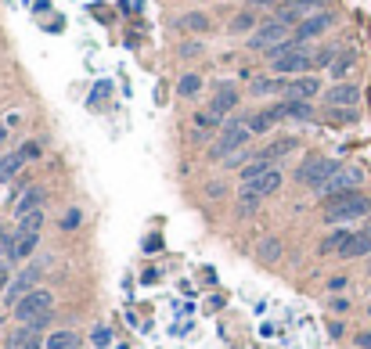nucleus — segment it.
<instances>
[{
  "label": "nucleus",
  "instance_id": "nucleus-36",
  "mask_svg": "<svg viewBox=\"0 0 371 349\" xmlns=\"http://www.w3.org/2000/svg\"><path fill=\"white\" fill-rule=\"evenodd\" d=\"M8 263H11V259H0V296H4V284H8V277H11V274H8Z\"/></svg>",
  "mask_w": 371,
  "mask_h": 349
},
{
  "label": "nucleus",
  "instance_id": "nucleus-35",
  "mask_svg": "<svg viewBox=\"0 0 371 349\" xmlns=\"http://www.w3.org/2000/svg\"><path fill=\"white\" fill-rule=\"evenodd\" d=\"M18 151H22V155H26V162H29V159H36V155H40V144H36V141H29V144H22Z\"/></svg>",
  "mask_w": 371,
  "mask_h": 349
},
{
  "label": "nucleus",
  "instance_id": "nucleus-1",
  "mask_svg": "<svg viewBox=\"0 0 371 349\" xmlns=\"http://www.w3.org/2000/svg\"><path fill=\"white\" fill-rule=\"evenodd\" d=\"M371 213V198L364 191H346L335 198H325V220L328 223H346V220H360Z\"/></svg>",
  "mask_w": 371,
  "mask_h": 349
},
{
  "label": "nucleus",
  "instance_id": "nucleus-33",
  "mask_svg": "<svg viewBox=\"0 0 371 349\" xmlns=\"http://www.w3.org/2000/svg\"><path fill=\"white\" fill-rule=\"evenodd\" d=\"M332 119L335 123H357V112L353 108H332Z\"/></svg>",
  "mask_w": 371,
  "mask_h": 349
},
{
  "label": "nucleus",
  "instance_id": "nucleus-7",
  "mask_svg": "<svg viewBox=\"0 0 371 349\" xmlns=\"http://www.w3.org/2000/svg\"><path fill=\"white\" fill-rule=\"evenodd\" d=\"M36 281H40V270H36V267H26V270H22V274H18V277L8 284V292H4V303L15 310V303H18V299H26V296L33 292V288H36Z\"/></svg>",
  "mask_w": 371,
  "mask_h": 349
},
{
  "label": "nucleus",
  "instance_id": "nucleus-43",
  "mask_svg": "<svg viewBox=\"0 0 371 349\" xmlns=\"http://www.w3.org/2000/svg\"><path fill=\"white\" fill-rule=\"evenodd\" d=\"M367 313H371V310H367Z\"/></svg>",
  "mask_w": 371,
  "mask_h": 349
},
{
  "label": "nucleus",
  "instance_id": "nucleus-27",
  "mask_svg": "<svg viewBox=\"0 0 371 349\" xmlns=\"http://www.w3.org/2000/svg\"><path fill=\"white\" fill-rule=\"evenodd\" d=\"M40 227H43V213H29V216H22V223L15 230L18 235H40Z\"/></svg>",
  "mask_w": 371,
  "mask_h": 349
},
{
  "label": "nucleus",
  "instance_id": "nucleus-6",
  "mask_svg": "<svg viewBox=\"0 0 371 349\" xmlns=\"http://www.w3.org/2000/svg\"><path fill=\"white\" fill-rule=\"evenodd\" d=\"M285 22H278V18H271V22H263L259 29H252V36H249V47L252 50H271L274 43H281V40H289L285 36Z\"/></svg>",
  "mask_w": 371,
  "mask_h": 349
},
{
  "label": "nucleus",
  "instance_id": "nucleus-3",
  "mask_svg": "<svg viewBox=\"0 0 371 349\" xmlns=\"http://www.w3.org/2000/svg\"><path fill=\"white\" fill-rule=\"evenodd\" d=\"M252 137V130L245 127V123H238V119H227L224 123V130H220V141L209 148V155L213 159H231L235 151H242L245 148V141Z\"/></svg>",
  "mask_w": 371,
  "mask_h": 349
},
{
  "label": "nucleus",
  "instance_id": "nucleus-15",
  "mask_svg": "<svg viewBox=\"0 0 371 349\" xmlns=\"http://www.w3.org/2000/svg\"><path fill=\"white\" fill-rule=\"evenodd\" d=\"M350 238H353V230H332V235L328 238H321V245H317V249H321V256H343V249L350 245Z\"/></svg>",
  "mask_w": 371,
  "mask_h": 349
},
{
  "label": "nucleus",
  "instance_id": "nucleus-24",
  "mask_svg": "<svg viewBox=\"0 0 371 349\" xmlns=\"http://www.w3.org/2000/svg\"><path fill=\"white\" fill-rule=\"evenodd\" d=\"M289 80H278V76H263L252 83V94H285Z\"/></svg>",
  "mask_w": 371,
  "mask_h": 349
},
{
  "label": "nucleus",
  "instance_id": "nucleus-37",
  "mask_svg": "<svg viewBox=\"0 0 371 349\" xmlns=\"http://www.w3.org/2000/svg\"><path fill=\"white\" fill-rule=\"evenodd\" d=\"M346 284H350L346 277H332V281H328V292H343V288H346Z\"/></svg>",
  "mask_w": 371,
  "mask_h": 349
},
{
  "label": "nucleus",
  "instance_id": "nucleus-5",
  "mask_svg": "<svg viewBox=\"0 0 371 349\" xmlns=\"http://www.w3.org/2000/svg\"><path fill=\"white\" fill-rule=\"evenodd\" d=\"M271 69H274L278 76H306V69H313V54H310L306 47H299V50L278 58V62H271Z\"/></svg>",
  "mask_w": 371,
  "mask_h": 349
},
{
  "label": "nucleus",
  "instance_id": "nucleus-10",
  "mask_svg": "<svg viewBox=\"0 0 371 349\" xmlns=\"http://www.w3.org/2000/svg\"><path fill=\"white\" fill-rule=\"evenodd\" d=\"M357 97H360V90L353 83H335L332 90H325V104L328 108H353Z\"/></svg>",
  "mask_w": 371,
  "mask_h": 349
},
{
  "label": "nucleus",
  "instance_id": "nucleus-2",
  "mask_svg": "<svg viewBox=\"0 0 371 349\" xmlns=\"http://www.w3.org/2000/svg\"><path fill=\"white\" fill-rule=\"evenodd\" d=\"M339 169H343V166H339L335 159H325V155H310V159L299 166L296 181H299V184H306V188H313L317 195H321V191H325V184L335 177Z\"/></svg>",
  "mask_w": 371,
  "mask_h": 349
},
{
  "label": "nucleus",
  "instance_id": "nucleus-39",
  "mask_svg": "<svg viewBox=\"0 0 371 349\" xmlns=\"http://www.w3.org/2000/svg\"><path fill=\"white\" fill-rule=\"evenodd\" d=\"M94 345H109V328H97V342Z\"/></svg>",
  "mask_w": 371,
  "mask_h": 349
},
{
  "label": "nucleus",
  "instance_id": "nucleus-11",
  "mask_svg": "<svg viewBox=\"0 0 371 349\" xmlns=\"http://www.w3.org/2000/svg\"><path fill=\"white\" fill-rule=\"evenodd\" d=\"M274 108H278L281 119H299V123H310V119H313L310 101H299V97H289V101H281V104H274Z\"/></svg>",
  "mask_w": 371,
  "mask_h": 349
},
{
  "label": "nucleus",
  "instance_id": "nucleus-16",
  "mask_svg": "<svg viewBox=\"0 0 371 349\" xmlns=\"http://www.w3.org/2000/svg\"><path fill=\"white\" fill-rule=\"evenodd\" d=\"M271 166H274V162H267V159H259V155H256L252 162H245V166L238 169V181L249 188V184H256V181H259V177H263V173H267Z\"/></svg>",
  "mask_w": 371,
  "mask_h": 349
},
{
  "label": "nucleus",
  "instance_id": "nucleus-34",
  "mask_svg": "<svg viewBox=\"0 0 371 349\" xmlns=\"http://www.w3.org/2000/svg\"><path fill=\"white\" fill-rule=\"evenodd\" d=\"M278 252H281V245H278L274 238H271V242H263V245H259V256H263V259H278Z\"/></svg>",
  "mask_w": 371,
  "mask_h": 349
},
{
  "label": "nucleus",
  "instance_id": "nucleus-26",
  "mask_svg": "<svg viewBox=\"0 0 371 349\" xmlns=\"http://www.w3.org/2000/svg\"><path fill=\"white\" fill-rule=\"evenodd\" d=\"M235 209H238V216H252V213L259 209V195H256L252 188H245V191L238 195V205H235Z\"/></svg>",
  "mask_w": 371,
  "mask_h": 349
},
{
  "label": "nucleus",
  "instance_id": "nucleus-8",
  "mask_svg": "<svg viewBox=\"0 0 371 349\" xmlns=\"http://www.w3.org/2000/svg\"><path fill=\"white\" fill-rule=\"evenodd\" d=\"M360 181H364V173H360L357 166H353V169H339V173H335V177H332V181L325 184V191H321V195H325V198H335V195H346V191H353V188H357Z\"/></svg>",
  "mask_w": 371,
  "mask_h": 349
},
{
  "label": "nucleus",
  "instance_id": "nucleus-32",
  "mask_svg": "<svg viewBox=\"0 0 371 349\" xmlns=\"http://www.w3.org/2000/svg\"><path fill=\"white\" fill-rule=\"evenodd\" d=\"M325 0H289V8H296V11H303V15H310L313 8H321Z\"/></svg>",
  "mask_w": 371,
  "mask_h": 349
},
{
  "label": "nucleus",
  "instance_id": "nucleus-22",
  "mask_svg": "<svg viewBox=\"0 0 371 349\" xmlns=\"http://www.w3.org/2000/svg\"><path fill=\"white\" fill-rule=\"evenodd\" d=\"M289 151H296V137H278L274 144H267V148L259 151V159L274 162V159H281V155H289Z\"/></svg>",
  "mask_w": 371,
  "mask_h": 349
},
{
  "label": "nucleus",
  "instance_id": "nucleus-29",
  "mask_svg": "<svg viewBox=\"0 0 371 349\" xmlns=\"http://www.w3.org/2000/svg\"><path fill=\"white\" fill-rule=\"evenodd\" d=\"M350 69H353V54H350V50H343V58H335V65H332V76H335V80H343Z\"/></svg>",
  "mask_w": 371,
  "mask_h": 349
},
{
  "label": "nucleus",
  "instance_id": "nucleus-31",
  "mask_svg": "<svg viewBox=\"0 0 371 349\" xmlns=\"http://www.w3.org/2000/svg\"><path fill=\"white\" fill-rule=\"evenodd\" d=\"M217 123H220V115H213V112H198V115H195V127H198V130H213Z\"/></svg>",
  "mask_w": 371,
  "mask_h": 349
},
{
  "label": "nucleus",
  "instance_id": "nucleus-4",
  "mask_svg": "<svg viewBox=\"0 0 371 349\" xmlns=\"http://www.w3.org/2000/svg\"><path fill=\"white\" fill-rule=\"evenodd\" d=\"M50 310H55V296H50L47 288H33L26 299L15 303V313H11V317H15L18 324H29V321H36L40 313H50Z\"/></svg>",
  "mask_w": 371,
  "mask_h": 349
},
{
  "label": "nucleus",
  "instance_id": "nucleus-17",
  "mask_svg": "<svg viewBox=\"0 0 371 349\" xmlns=\"http://www.w3.org/2000/svg\"><path fill=\"white\" fill-rule=\"evenodd\" d=\"M357 256H371V230H360V235H353L339 259H357Z\"/></svg>",
  "mask_w": 371,
  "mask_h": 349
},
{
  "label": "nucleus",
  "instance_id": "nucleus-42",
  "mask_svg": "<svg viewBox=\"0 0 371 349\" xmlns=\"http://www.w3.org/2000/svg\"><path fill=\"white\" fill-rule=\"evenodd\" d=\"M40 345H43V342H40V335H36V338H29V342H26V349H40Z\"/></svg>",
  "mask_w": 371,
  "mask_h": 349
},
{
  "label": "nucleus",
  "instance_id": "nucleus-23",
  "mask_svg": "<svg viewBox=\"0 0 371 349\" xmlns=\"http://www.w3.org/2000/svg\"><path fill=\"white\" fill-rule=\"evenodd\" d=\"M177 26H181L184 33H205V29H209V15L191 11V15H181V18H177Z\"/></svg>",
  "mask_w": 371,
  "mask_h": 349
},
{
  "label": "nucleus",
  "instance_id": "nucleus-18",
  "mask_svg": "<svg viewBox=\"0 0 371 349\" xmlns=\"http://www.w3.org/2000/svg\"><path fill=\"white\" fill-rule=\"evenodd\" d=\"M22 166H26V155H22V151H8L4 159H0V184H8V181H15Z\"/></svg>",
  "mask_w": 371,
  "mask_h": 349
},
{
  "label": "nucleus",
  "instance_id": "nucleus-25",
  "mask_svg": "<svg viewBox=\"0 0 371 349\" xmlns=\"http://www.w3.org/2000/svg\"><path fill=\"white\" fill-rule=\"evenodd\" d=\"M47 349H80V335L76 331H55L47 338Z\"/></svg>",
  "mask_w": 371,
  "mask_h": 349
},
{
  "label": "nucleus",
  "instance_id": "nucleus-41",
  "mask_svg": "<svg viewBox=\"0 0 371 349\" xmlns=\"http://www.w3.org/2000/svg\"><path fill=\"white\" fill-rule=\"evenodd\" d=\"M357 345H360V349H371V335H360V338H357Z\"/></svg>",
  "mask_w": 371,
  "mask_h": 349
},
{
  "label": "nucleus",
  "instance_id": "nucleus-28",
  "mask_svg": "<svg viewBox=\"0 0 371 349\" xmlns=\"http://www.w3.org/2000/svg\"><path fill=\"white\" fill-rule=\"evenodd\" d=\"M177 90H181V97H195L198 90H202V80L191 73V76H181V83H177Z\"/></svg>",
  "mask_w": 371,
  "mask_h": 349
},
{
  "label": "nucleus",
  "instance_id": "nucleus-38",
  "mask_svg": "<svg viewBox=\"0 0 371 349\" xmlns=\"http://www.w3.org/2000/svg\"><path fill=\"white\" fill-rule=\"evenodd\" d=\"M8 130H11V127H8L4 119H0V144H8V141H11V134H8Z\"/></svg>",
  "mask_w": 371,
  "mask_h": 349
},
{
  "label": "nucleus",
  "instance_id": "nucleus-30",
  "mask_svg": "<svg viewBox=\"0 0 371 349\" xmlns=\"http://www.w3.org/2000/svg\"><path fill=\"white\" fill-rule=\"evenodd\" d=\"M256 26V18H252V11H242V15H235V22H231V33L238 36V33H249Z\"/></svg>",
  "mask_w": 371,
  "mask_h": 349
},
{
  "label": "nucleus",
  "instance_id": "nucleus-21",
  "mask_svg": "<svg viewBox=\"0 0 371 349\" xmlns=\"http://www.w3.org/2000/svg\"><path fill=\"white\" fill-rule=\"evenodd\" d=\"M36 245H40V235H18V230H15V249H11V263H15V259H29V256L36 252Z\"/></svg>",
  "mask_w": 371,
  "mask_h": 349
},
{
  "label": "nucleus",
  "instance_id": "nucleus-14",
  "mask_svg": "<svg viewBox=\"0 0 371 349\" xmlns=\"http://www.w3.org/2000/svg\"><path fill=\"white\" fill-rule=\"evenodd\" d=\"M281 184H285V177H281V169H274V166H271V169H267V173H263V177H259L256 184H249V188H252V191H256L259 198H271V195H274V191H278Z\"/></svg>",
  "mask_w": 371,
  "mask_h": 349
},
{
  "label": "nucleus",
  "instance_id": "nucleus-13",
  "mask_svg": "<svg viewBox=\"0 0 371 349\" xmlns=\"http://www.w3.org/2000/svg\"><path fill=\"white\" fill-rule=\"evenodd\" d=\"M235 108H238V90H235V87H220V90L213 94V101H209V112L220 115V119H224V115H231Z\"/></svg>",
  "mask_w": 371,
  "mask_h": 349
},
{
  "label": "nucleus",
  "instance_id": "nucleus-19",
  "mask_svg": "<svg viewBox=\"0 0 371 349\" xmlns=\"http://www.w3.org/2000/svg\"><path fill=\"white\" fill-rule=\"evenodd\" d=\"M278 119H281L278 108H263V112H256V115H252V119H245V127H249L252 134H267Z\"/></svg>",
  "mask_w": 371,
  "mask_h": 349
},
{
  "label": "nucleus",
  "instance_id": "nucleus-9",
  "mask_svg": "<svg viewBox=\"0 0 371 349\" xmlns=\"http://www.w3.org/2000/svg\"><path fill=\"white\" fill-rule=\"evenodd\" d=\"M332 26V15L328 11H317V15H306L299 26H296V40L299 43H306V40H313V36H321L325 29Z\"/></svg>",
  "mask_w": 371,
  "mask_h": 349
},
{
  "label": "nucleus",
  "instance_id": "nucleus-20",
  "mask_svg": "<svg viewBox=\"0 0 371 349\" xmlns=\"http://www.w3.org/2000/svg\"><path fill=\"white\" fill-rule=\"evenodd\" d=\"M40 205H43V191H40V188H29V191L15 202V216L22 220V216H29V213H40Z\"/></svg>",
  "mask_w": 371,
  "mask_h": 349
},
{
  "label": "nucleus",
  "instance_id": "nucleus-12",
  "mask_svg": "<svg viewBox=\"0 0 371 349\" xmlns=\"http://www.w3.org/2000/svg\"><path fill=\"white\" fill-rule=\"evenodd\" d=\"M317 90H321V83H317V76H292L289 87H285V97H299V101H310Z\"/></svg>",
  "mask_w": 371,
  "mask_h": 349
},
{
  "label": "nucleus",
  "instance_id": "nucleus-40",
  "mask_svg": "<svg viewBox=\"0 0 371 349\" xmlns=\"http://www.w3.org/2000/svg\"><path fill=\"white\" fill-rule=\"evenodd\" d=\"M181 54H184V58H195V54H198V43H184Z\"/></svg>",
  "mask_w": 371,
  "mask_h": 349
}]
</instances>
